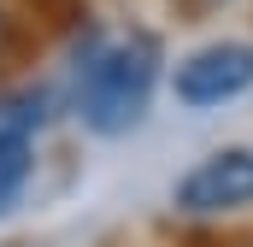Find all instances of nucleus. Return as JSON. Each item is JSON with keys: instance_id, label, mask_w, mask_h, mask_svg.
Returning <instances> with one entry per match:
<instances>
[{"instance_id": "obj_1", "label": "nucleus", "mask_w": 253, "mask_h": 247, "mask_svg": "<svg viewBox=\"0 0 253 247\" xmlns=\"http://www.w3.org/2000/svg\"><path fill=\"white\" fill-rule=\"evenodd\" d=\"M159 65H165V47L153 30H129L124 41L100 47L83 82H77V112L94 135H129L135 124L147 118V100L159 88Z\"/></svg>"}, {"instance_id": "obj_2", "label": "nucleus", "mask_w": 253, "mask_h": 247, "mask_svg": "<svg viewBox=\"0 0 253 247\" xmlns=\"http://www.w3.org/2000/svg\"><path fill=\"white\" fill-rule=\"evenodd\" d=\"M177 100L206 112V106H224V100H242L253 88V47L248 41H212V47H194L189 59L177 65L171 77Z\"/></svg>"}, {"instance_id": "obj_5", "label": "nucleus", "mask_w": 253, "mask_h": 247, "mask_svg": "<svg viewBox=\"0 0 253 247\" xmlns=\"http://www.w3.org/2000/svg\"><path fill=\"white\" fill-rule=\"evenodd\" d=\"M12 53V18H6V6H0V59Z\"/></svg>"}, {"instance_id": "obj_3", "label": "nucleus", "mask_w": 253, "mask_h": 247, "mask_svg": "<svg viewBox=\"0 0 253 247\" xmlns=\"http://www.w3.org/2000/svg\"><path fill=\"white\" fill-rule=\"evenodd\" d=\"M177 212L189 218H218V212H242L253 206V147H218L177 183Z\"/></svg>"}, {"instance_id": "obj_4", "label": "nucleus", "mask_w": 253, "mask_h": 247, "mask_svg": "<svg viewBox=\"0 0 253 247\" xmlns=\"http://www.w3.org/2000/svg\"><path fill=\"white\" fill-rule=\"evenodd\" d=\"M30 171H36V141H30V129H0V212L24 194Z\"/></svg>"}]
</instances>
